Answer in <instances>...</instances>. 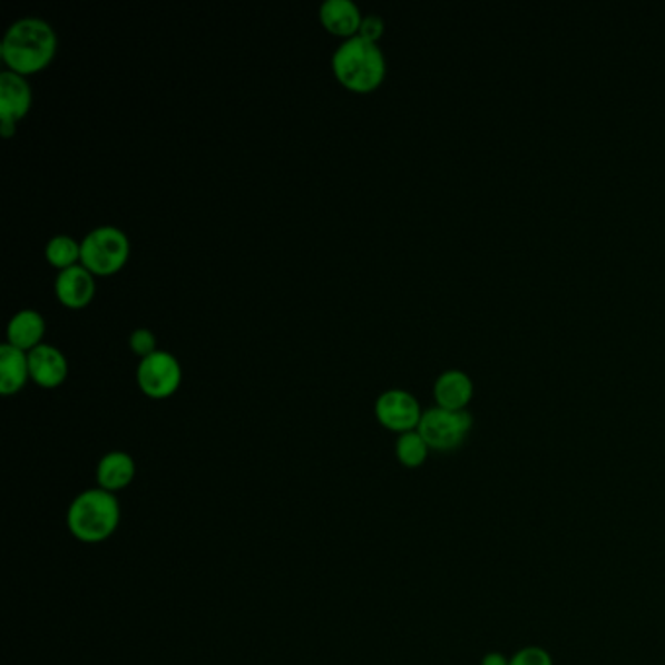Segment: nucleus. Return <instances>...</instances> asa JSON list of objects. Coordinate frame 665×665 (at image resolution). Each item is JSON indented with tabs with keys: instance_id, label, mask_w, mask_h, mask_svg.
<instances>
[{
	"instance_id": "14",
	"label": "nucleus",
	"mask_w": 665,
	"mask_h": 665,
	"mask_svg": "<svg viewBox=\"0 0 665 665\" xmlns=\"http://www.w3.org/2000/svg\"><path fill=\"white\" fill-rule=\"evenodd\" d=\"M30 379L28 352L4 342L0 345V392L4 397L17 394Z\"/></svg>"
},
{
	"instance_id": "7",
	"label": "nucleus",
	"mask_w": 665,
	"mask_h": 665,
	"mask_svg": "<svg viewBox=\"0 0 665 665\" xmlns=\"http://www.w3.org/2000/svg\"><path fill=\"white\" fill-rule=\"evenodd\" d=\"M32 85L25 75L0 72V134L12 137L17 134V124L28 116L32 108Z\"/></svg>"
},
{
	"instance_id": "18",
	"label": "nucleus",
	"mask_w": 665,
	"mask_h": 665,
	"mask_svg": "<svg viewBox=\"0 0 665 665\" xmlns=\"http://www.w3.org/2000/svg\"><path fill=\"white\" fill-rule=\"evenodd\" d=\"M509 665H555L552 656L540 646H525L509 657Z\"/></svg>"
},
{
	"instance_id": "10",
	"label": "nucleus",
	"mask_w": 665,
	"mask_h": 665,
	"mask_svg": "<svg viewBox=\"0 0 665 665\" xmlns=\"http://www.w3.org/2000/svg\"><path fill=\"white\" fill-rule=\"evenodd\" d=\"M28 361H30V376L43 389H56L65 383V379L69 375L67 355L57 345L48 342L30 350Z\"/></svg>"
},
{
	"instance_id": "4",
	"label": "nucleus",
	"mask_w": 665,
	"mask_h": 665,
	"mask_svg": "<svg viewBox=\"0 0 665 665\" xmlns=\"http://www.w3.org/2000/svg\"><path fill=\"white\" fill-rule=\"evenodd\" d=\"M129 254V236L114 225L92 228L80 241V264L95 275L116 274L126 266Z\"/></svg>"
},
{
	"instance_id": "11",
	"label": "nucleus",
	"mask_w": 665,
	"mask_h": 665,
	"mask_svg": "<svg viewBox=\"0 0 665 665\" xmlns=\"http://www.w3.org/2000/svg\"><path fill=\"white\" fill-rule=\"evenodd\" d=\"M321 22L330 33L350 40L360 33L361 14L360 7L353 0H324L319 10Z\"/></svg>"
},
{
	"instance_id": "16",
	"label": "nucleus",
	"mask_w": 665,
	"mask_h": 665,
	"mask_svg": "<svg viewBox=\"0 0 665 665\" xmlns=\"http://www.w3.org/2000/svg\"><path fill=\"white\" fill-rule=\"evenodd\" d=\"M430 451V446L418 430L400 433L397 439V459L407 469H420L423 462L428 461Z\"/></svg>"
},
{
	"instance_id": "21",
	"label": "nucleus",
	"mask_w": 665,
	"mask_h": 665,
	"mask_svg": "<svg viewBox=\"0 0 665 665\" xmlns=\"http://www.w3.org/2000/svg\"><path fill=\"white\" fill-rule=\"evenodd\" d=\"M480 665H509V657L503 656L501 652H488Z\"/></svg>"
},
{
	"instance_id": "5",
	"label": "nucleus",
	"mask_w": 665,
	"mask_h": 665,
	"mask_svg": "<svg viewBox=\"0 0 665 665\" xmlns=\"http://www.w3.org/2000/svg\"><path fill=\"white\" fill-rule=\"evenodd\" d=\"M472 428L469 410H447L433 407L423 410L418 431L433 451L449 453L464 443Z\"/></svg>"
},
{
	"instance_id": "20",
	"label": "nucleus",
	"mask_w": 665,
	"mask_h": 665,
	"mask_svg": "<svg viewBox=\"0 0 665 665\" xmlns=\"http://www.w3.org/2000/svg\"><path fill=\"white\" fill-rule=\"evenodd\" d=\"M384 33V20L379 14H365L361 20L360 33L361 38H365L369 41H379L383 38Z\"/></svg>"
},
{
	"instance_id": "13",
	"label": "nucleus",
	"mask_w": 665,
	"mask_h": 665,
	"mask_svg": "<svg viewBox=\"0 0 665 665\" xmlns=\"http://www.w3.org/2000/svg\"><path fill=\"white\" fill-rule=\"evenodd\" d=\"M46 319L36 309H22L9 321L7 326V342L17 345L25 352H30L36 345L43 344L46 336Z\"/></svg>"
},
{
	"instance_id": "1",
	"label": "nucleus",
	"mask_w": 665,
	"mask_h": 665,
	"mask_svg": "<svg viewBox=\"0 0 665 665\" xmlns=\"http://www.w3.org/2000/svg\"><path fill=\"white\" fill-rule=\"evenodd\" d=\"M56 53V30L40 17L18 18L0 41V57L7 69L25 77L46 69Z\"/></svg>"
},
{
	"instance_id": "3",
	"label": "nucleus",
	"mask_w": 665,
	"mask_h": 665,
	"mask_svg": "<svg viewBox=\"0 0 665 665\" xmlns=\"http://www.w3.org/2000/svg\"><path fill=\"white\" fill-rule=\"evenodd\" d=\"M121 508L114 493L102 488L80 492L67 511V527L75 539L87 545H100L118 531Z\"/></svg>"
},
{
	"instance_id": "9",
	"label": "nucleus",
	"mask_w": 665,
	"mask_h": 665,
	"mask_svg": "<svg viewBox=\"0 0 665 665\" xmlns=\"http://www.w3.org/2000/svg\"><path fill=\"white\" fill-rule=\"evenodd\" d=\"M95 277L96 275L82 264L59 270L56 277V295L59 303H63L69 309L90 305V301L96 295Z\"/></svg>"
},
{
	"instance_id": "2",
	"label": "nucleus",
	"mask_w": 665,
	"mask_h": 665,
	"mask_svg": "<svg viewBox=\"0 0 665 665\" xmlns=\"http://www.w3.org/2000/svg\"><path fill=\"white\" fill-rule=\"evenodd\" d=\"M332 72L342 87L368 95L381 87L387 75L383 49L375 41L353 36L338 46L332 56Z\"/></svg>"
},
{
	"instance_id": "6",
	"label": "nucleus",
	"mask_w": 665,
	"mask_h": 665,
	"mask_svg": "<svg viewBox=\"0 0 665 665\" xmlns=\"http://www.w3.org/2000/svg\"><path fill=\"white\" fill-rule=\"evenodd\" d=\"M135 376L143 394L149 399H168L180 389V361L168 350H157L139 360Z\"/></svg>"
},
{
	"instance_id": "17",
	"label": "nucleus",
	"mask_w": 665,
	"mask_h": 665,
	"mask_svg": "<svg viewBox=\"0 0 665 665\" xmlns=\"http://www.w3.org/2000/svg\"><path fill=\"white\" fill-rule=\"evenodd\" d=\"M46 258L57 270L80 264V243L71 235H56L46 244Z\"/></svg>"
},
{
	"instance_id": "19",
	"label": "nucleus",
	"mask_w": 665,
	"mask_h": 665,
	"mask_svg": "<svg viewBox=\"0 0 665 665\" xmlns=\"http://www.w3.org/2000/svg\"><path fill=\"white\" fill-rule=\"evenodd\" d=\"M129 348L134 350L139 358H145L149 353L157 352V334L150 329H135L129 336Z\"/></svg>"
},
{
	"instance_id": "8",
	"label": "nucleus",
	"mask_w": 665,
	"mask_h": 665,
	"mask_svg": "<svg viewBox=\"0 0 665 665\" xmlns=\"http://www.w3.org/2000/svg\"><path fill=\"white\" fill-rule=\"evenodd\" d=\"M423 410L412 392L404 389H389L375 400V415L379 423L387 430L397 433L418 430Z\"/></svg>"
},
{
	"instance_id": "15",
	"label": "nucleus",
	"mask_w": 665,
	"mask_h": 665,
	"mask_svg": "<svg viewBox=\"0 0 665 665\" xmlns=\"http://www.w3.org/2000/svg\"><path fill=\"white\" fill-rule=\"evenodd\" d=\"M135 472H137V467H135L131 454L126 451H110V453L104 454L98 462L96 478H98V485L102 490L114 493L131 485Z\"/></svg>"
},
{
	"instance_id": "12",
	"label": "nucleus",
	"mask_w": 665,
	"mask_h": 665,
	"mask_svg": "<svg viewBox=\"0 0 665 665\" xmlns=\"http://www.w3.org/2000/svg\"><path fill=\"white\" fill-rule=\"evenodd\" d=\"M472 392H475L472 379L461 369H447L433 384V397L438 407L447 410H467Z\"/></svg>"
}]
</instances>
